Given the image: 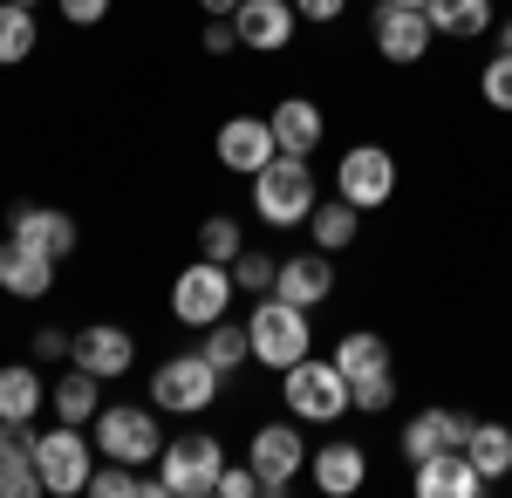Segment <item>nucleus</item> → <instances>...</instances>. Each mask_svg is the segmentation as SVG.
<instances>
[{"label":"nucleus","instance_id":"obj_16","mask_svg":"<svg viewBox=\"0 0 512 498\" xmlns=\"http://www.w3.org/2000/svg\"><path fill=\"white\" fill-rule=\"evenodd\" d=\"M472 423L478 417H465V410H417V417L403 423V458L424 464V458H437V451H465Z\"/></svg>","mask_w":512,"mask_h":498},{"label":"nucleus","instance_id":"obj_5","mask_svg":"<svg viewBox=\"0 0 512 498\" xmlns=\"http://www.w3.org/2000/svg\"><path fill=\"white\" fill-rule=\"evenodd\" d=\"M35 471H41V492H55V498L89 492V478H96V444L82 437V423L41 430L35 437Z\"/></svg>","mask_w":512,"mask_h":498},{"label":"nucleus","instance_id":"obj_31","mask_svg":"<svg viewBox=\"0 0 512 498\" xmlns=\"http://www.w3.org/2000/svg\"><path fill=\"white\" fill-rule=\"evenodd\" d=\"M198 253H205V260H219V267H233L239 253H246V232H239V219L212 212V219L198 226Z\"/></svg>","mask_w":512,"mask_h":498},{"label":"nucleus","instance_id":"obj_43","mask_svg":"<svg viewBox=\"0 0 512 498\" xmlns=\"http://www.w3.org/2000/svg\"><path fill=\"white\" fill-rule=\"evenodd\" d=\"M21 7H41V0H21Z\"/></svg>","mask_w":512,"mask_h":498},{"label":"nucleus","instance_id":"obj_35","mask_svg":"<svg viewBox=\"0 0 512 498\" xmlns=\"http://www.w3.org/2000/svg\"><path fill=\"white\" fill-rule=\"evenodd\" d=\"M253 492H260V471H253V464H226L212 498H253Z\"/></svg>","mask_w":512,"mask_h":498},{"label":"nucleus","instance_id":"obj_22","mask_svg":"<svg viewBox=\"0 0 512 498\" xmlns=\"http://www.w3.org/2000/svg\"><path fill=\"white\" fill-rule=\"evenodd\" d=\"M308 471H315V485L328 498H349V492H362V478H369V451H362V444H321L315 458H308Z\"/></svg>","mask_w":512,"mask_h":498},{"label":"nucleus","instance_id":"obj_20","mask_svg":"<svg viewBox=\"0 0 512 498\" xmlns=\"http://www.w3.org/2000/svg\"><path fill=\"white\" fill-rule=\"evenodd\" d=\"M41 471H35V430L28 423H0V498H35Z\"/></svg>","mask_w":512,"mask_h":498},{"label":"nucleus","instance_id":"obj_34","mask_svg":"<svg viewBox=\"0 0 512 498\" xmlns=\"http://www.w3.org/2000/svg\"><path fill=\"white\" fill-rule=\"evenodd\" d=\"M478 89H485V103H492V110H512V55H506V48H499V55L485 62Z\"/></svg>","mask_w":512,"mask_h":498},{"label":"nucleus","instance_id":"obj_32","mask_svg":"<svg viewBox=\"0 0 512 498\" xmlns=\"http://www.w3.org/2000/svg\"><path fill=\"white\" fill-rule=\"evenodd\" d=\"M390 403H396V369H369V376L349 383V410L355 417H383Z\"/></svg>","mask_w":512,"mask_h":498},{"label":"nucleus","instance_id":"obj_10","mask_svg":"<svg viewBox=\"0 0 512 498\" xmlns=\"http://www.w3.org/2000/svg\"><path fill=\"white\" fill-rule=\"evenodd\" d=\"M246 464L260 471V492L280 498L287 485H294V471L308 464V444H301V423L287 417V423H260L253 430V444H246Z\"/></svg>","mask_w":512,"mask_h":498},{"label":"nucleus","instance_id":"obj_40","mask_svg":"<svg viewBox=\"0 0 512 498\" xmlns=\"http://www.w3.org/2000/svg\"><path fill=\"white\" fill-rule=\"evenodd\" d=\"M198 7H205V21L212 14H239V0H198Z\"/></svg>","mask_w":512,"mask_h":498},{"label":"nucleus","instance_id":"obj_30","mask_svg":"<svg viewBox=\"0 0 512 498\" xmlns=\"http://www.w3.org/2000/svg\"><path fill=\"white\" fill-rule=\"evenodd\" d=\"M28 55H35V7L0 0V62L14 69V62H28Z\"/></svg>","mask_w":512,"mask_h":498},{"label":"nucleus","instance_id":"obj_2","mask_svg":"<svg viewBox=\"0 0 512 498\" xmlns=\"http://www.w3.org/2000/svg\"><path fill=\"white\" fill-rule=\"evenodd\" d=\"M321 185H315V171H308V157H287L280 151L267 171H253V212L267 219V226H308V212L321 205Z\"/></svg>","mask_w":512,"mask_h":498},{"label":"nucleus","instance_id":"obj_38","mask_svg":"<svg viewBox=\"0 0 512 498\" xmlns=\"http://www.w3.org/2000/svg\"><path fill=\"white\" fill-rule=\"evenodd\" d=\"M205 48H212V55H233V48H239L233 14H212V28H205Z\"/></svg>","mask_w":512,"mask_h":498},{"label":"nucleus","instance_id":"obj_41","mask_svg":"<svg viewBox=\"0 0 512 498\" xmlns=\"http://www.w3.org/2000/svg\"><path fill=\"white\" fill-rule=\"evenodd\" d=\"M499 48H506V55H512V21H499Z\"/></svg>","mask_w":512,"mask_h":498},{"label":"nucleus","instance_id":"obj_14","mask_svg":"<svg viewBox=\"0 0 512 498\" xmlns=\"http://www.w3.org/2000/svg\"><path fill=\"white\" fill-rule=\"evenodd\" d=\"M274 294L315 314V307L335 294V253H321V246H315V253H287L280 273H274Z\"/></svg>","mask_w":512,"mask_h":498},{"label":"nucleus","instance_id":"obj_9","mask_svg":"<svg viewBox=\"0 0 512 498\" xmlns=\"http://www.w3.org/2000/svg\"><path fill=\"white\" fill-rule=\"evenodd\" d=\"M335 198H349L355 212L390 205L396 198V157L383 151V144H355V151H342V164H335Z\"/></svg>","mask_w":512,"mask_h":498},{"label":"nucleus","instance_id":"obj_21","mask_svg":"<svg viewBox=\"0 0 512 498\" xmlns=\"http://www.w3.org/2000/svg\"><path fill=\"white\" fill-rule=\"evenodd\" d=\"M267 123H274V144L287 157H315V144H321V110L308 103V96H280L274 110H267Z\"/></svg>","mask_w":512,"mask_h":498},{"label":"nucleus","instance_id":"obj_33","mask_svg":"<svg viewBox=\"0 0 512 498\" xmlns=\"http://www.w3.org/2000/svg\"><path fill=\"white\" fill-rule=\"evenodd\" d=\"M274 273H280V260L260 253V246H246V253L233 260V280L246 287V294H274Z\"/></svg>","mask_w":512,"mask_h":498},{"label":"nucleus","instance_id":"obj_37","mask_svg":"<svg viewBox=\"0 0 512 498\" xmlns=\"http://www.w3.org/2000/svg\"><path fill=\"white\" fill-rule=\"evenodd\" d=\"M62 14H69V28H96L103 14H110V0H55Z\"/></svg>","mask_w":512,"mask_h":498},{"label":"nucleus","instance_id":"obj_1","mask_svg":"<svg viewBox=\"0 0 512 498\" xmlns=\"http://www.w3.org/2000/svg\"><path fill=\"white\" fill-rule=\"evenodd\" d=\"M246 342H253V362L260 369H294L301 355H315V328H308V307L280 301V294H260L253 314H246Z\"/></svg>","mask_w":512,"mask_h":498},{"label":"nucleus","instance_id":"obj_25","mask_svg":"<svg viewBox=\"0 0 512 498\" xmlns=\"http://www.w3.org/2000/svg\"><path fill=\"white\" fill-rule=\"evenodd\" d=\"M465 458L478 464V478H485V485H499V478L512 471V423H472Z\"/></svg>","mask_w":512,"mask_h":498},{"label":"nucleus","instance_id":"obj_13","mask_svg":"<svg viewBox=\"0 0 512 498\" xmlns=\"http://www.w3.org/2000/svg\"><path fill=\"white\" fill-rule=\"evenodd\" d=\"M7 239H21V246H35V253H48L55 267L76 253V219L69 212H55V205H14V219H7Z\"/></svg>","mask_w":512,"mask_h":498},{"label":"nucleus","instance_id":"obj_18","mask_svg":"<svg viewBox=\"0 0 512 498\" xmlns=\"http://www.w3.org/2000/svg\"><path fill=\"white\" fill-rule=\"evenodd\" d=\"M55 287V260L35 253V246H21V239H0V294H14V301H41Z\"/></svg>","mask_w":512,"mask_h":498},{"label":"nucleus","instance_id":"obj_27","mask_svg":"<svg viewBox=\"0 0 512 498\" xmlns=\"http://www.w3.org/2000/svg\"><path fill=\"white\" fill-rule=\"evenodd\" d=\"M308 232H315L321 253H342V246H355V232H362V212H355L349 198H321L315 212H308Z\"/></svg>","mask_w":512,"mask_h":498},{"label":"nucleus","instance_id":"obj_17","mask_svg":"<svg viewBox=\"0 0 512 498\" xmlns=\"http://www.w3.org/2000/svg\"><path fill=\"white\" fill-rule=\"evenodd\" d=\"M76 362L89 369V376H130V362H137V342H130V328H117V321H89L76 335Z\"/></svg>","mask_w":512,"mask_h":498},{"label":"nucleus","instance_id":"obj_11","mask_svg":"<svg viewBox=\"0 0 512 498\" xmlns=\"http://www.w3.org/2000/svg\"><path fill=\"white\" fill-rule=\"evenodd\" d=\"M369 28H376V55H383V62H396V69L424 62V55H431V41H437L431 14H424V7H403V0H383Z\"/></svg>","mask_w":512,"mask_h":498},{"label":"nucleus","instance_id":"obj_26","mask_svg":"<svg viewBox=\"0 0 512 498\" xmlns=\"http://www.w3.org/2000/svg\"><path fill=\"white\" fill-rule=\"evenodd\" d=\"M424 14H431L437 35H451V41H472V35H485V28H499V21H492V0H431Z\"/></svg>","mask_w":512,"mask_h":498},{"label":"nucleus","instance_id":"obj_36","mask_svg":"<svg viewBox=\"0 0 512 498\" xmlns=\"http://www.w3.org/2000/svg\"><path fill=\"white\" fill-rule=\"evenodd\" d=\"M35 355H41V362H76V335H62V328H41V335H35Z\"/></svg>","mask_w":512,"mask_h":498},{"label":"nucleus","instance_id":"obj_15","mask_svg":"<svg viewBox=\"0 0 512 498\" xmlns=\"http://www.w3.org/2000/svg\"><path fill=\"white\" fill-rule=\"evenodd\" d=\"M294 0H239L233 28H239V48H253V55H280L287 41H294Z\"/></svg>","mask_w":512,"mask_h":498},{"label":"nucleus","instance_id":"obj_4","mask_svg":"<svg viewBox=\"0 0 512 498\" xmlns=\"http://www.w3.org/2000/svg\"><path fill=\"white\" fill-rule=\"evenodd\" d=\"M280 396H287L294 423H335V417H349V376H342L335 362H315V355H301L294 369H280Z\"/></svg>","mask_w":512,"mask_h":498},{"label":"nucleus","instance_id":"obj_8","mask_svg":"<svg viewBox=\"0 0 512 498\" xmlns=\"http://www.w3.org/2000/svg\"><path fill=\"white\" fill-rule=\"evenodd\" d=\"M233 267H219V260H205L198 253L192 267L171 280V314L185 321V328H212V321H226V307H233Z\"/></svg>","mask_w":512,"mask_h":498},{"label":"nucleus","instance_id":"obj_29","mask_svg":"<svg viewBox=\"0 0 512 498\" xmlns=\"http://www.w3.org/2000/svg\"><path fill=\"white\" fill-rule=\"evenodd\" d=\"M198 355H205L219 376H239V362H253V342H246V328H239V321H212Z\"/></svg>","mask_w":512,"mask_h":498},{"label":"nucleus","instance_id":"obj_12","mask_svg":"<svg viewBox=\"0 0 512 498\" xmlns=\"http://www.w3.org/2000/svg\"><path fill=\"white\" fill-rule=\"evenodd\" d=\"M274 157H280V144H274V123H267V116H226V123H219V164H226V171L253 178V171H267Z\"/></svg>","mask_w":512,"mask_h":498},{"label":"nucleus","instance_id":"obj_23","mask_svg":"<svg viewBox=\"0 0 512 498\" xmlns=\"http://www.w3.org/2000/svg\"><path fill=\"white\" fill-rule=\"evenodd\" d=\"M48 410L62 423H96V410H103V376H89V369H62L55 376V389H48Z\"/></svg>","mask_w":512,"mask_h":498},{"label":"nucleus","instance_id":"obj_6","mask_svg":"<svg viewBox=\"0 0 512 498\" xmlns=\"http://www.w3.org/2000/svg\"><path fill=\"white\" fill-rule=\"evenodd\" d=\"M96 451H103V458H117V464H158V451H164L158 403H151V410L103 403V410H96Z\"/></svg>","mask_w":512,"mask_h":498},{"label":"nucleus","instance_id":"obj_7","mask_svg":"<svg viewBox=\"0 0 512 498\" xmlns=\"http://www.w3.org/2000/svg\"><path fill=\"white\" fill-rule=\"evenodd\" d=\"M219 383H226V376H219L205 355H171V362L151 369V403L171 410V417H198V410L219 403Z\"/></svg>","mask_w":512,"mask_h":498},{"label":"nucleus","instance_id":"obj_39","mask_svg":"<svg viewBox=\"0 0 512 498\" xmlns=\"http://www.w3.org/2000/svg\"><path fill=\"white\" fill-rule=\"evenodd\" d=\"M342 7H349V0H294L301 21H342Z\"/></svg>","mask_w":512,"mask_h":498},{"label":"nucleus","instance_id":"obj_3","mask_svg":"<svg viewBox=\"0 0 512 498\" xmlns=\"http://www.w3.org/2000/svg\"><path fill=\"white\" fill-rule=\"evenodd\" d=\"M219 471H226V444L212 430H185L158 451V478L164 498H212L219 492Z\"/></svg>","mask_w":512,"mask_h":498},{"label":"nucleus","instance_id":"obj_28","mask_svg":"<svg viewBox=\"0 0 512 498\" xmlns=\"http://www.w3.org/2000/svg\"><path fill=\"white\" fill-rule=\"evenodd\" d=\"M328 362H335V369H342V376H369V369H390V342H383V335H369V328H355V335H342V342H335V355H328Z\"/></svg>","mask_w":512,"mask_h":498},{"label":"nucleus","instance_id":"obj_19","mask_svg":"<svg viewBox=\"0 0 512 498\" xmlns=\"http://www.w3.org/2000/svg\"><path fill=\"white\" fill-rule=\"evenodd\" d=\"M417 498H478L485 492V478H478V464L465 451H437V458L417 464Z\"/></svg>","mask_w":512,"mask_h":498},{"label":"nucleus","instance_id":"obj_42","mask_svg":"<svg viewBox=\"0 0 512 498\" xmlns=\"http://www.w3.org/2000/svg\"><path fill=\"white\" fill-rule=\"evenodd\" d=\"M403 7H431V0H403Z\"/></svg>","mask_w":512,"mask_h":498},{"label":"nucleus","instance_id":"obj_24","mask_svg":"<svg viewBox=\"0 0 512 498\" xmlns=\"http://www.w3.org/2000/svg\"><path fill=\"white\" fill-rule=\"evenodd\" d=\"M41 403H48L41 376L28 362H7V369H0V423H35Z\"/></svg>","mask_w":512,"mask_h":498}]
</instances>
